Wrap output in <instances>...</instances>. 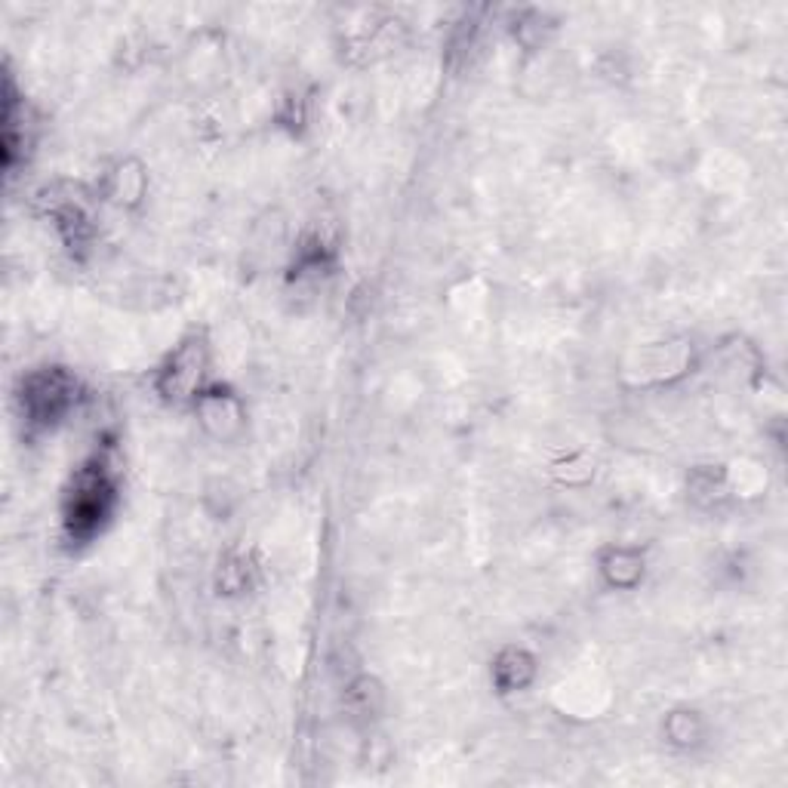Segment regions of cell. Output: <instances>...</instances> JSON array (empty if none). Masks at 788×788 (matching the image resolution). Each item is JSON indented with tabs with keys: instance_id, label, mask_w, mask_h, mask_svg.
I'll return each instance as SVG.
<instances>
[{
	"instance_id": "6da1fadb",
	"label": "cell",
	"mask_w": 788,
	"mask_h": 788,
	"mask_svg": "<svg viewBox=\"0 0 788 788\" xmlns=\"http://www.w3.org/2000/svg\"><path fill=\"white\" fill-rule=\"evenodd\" d=\"M200 376V354L194 345H188V349H182L176 354V360H173V382H176V392L185 394L188 388L198 382Z\"/></svg>"
}]
</instances>
